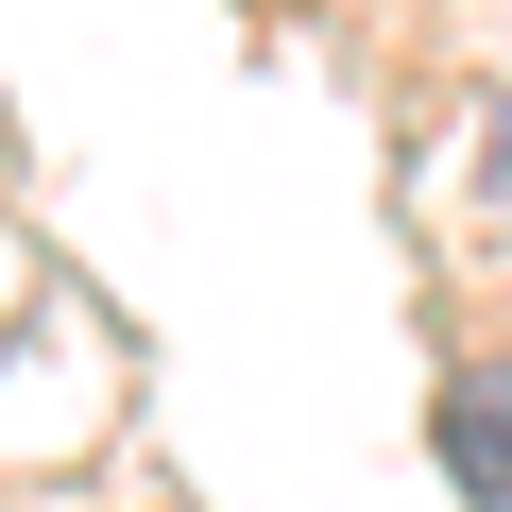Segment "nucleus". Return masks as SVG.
<instances>
[{
  "mask_svg": "<svg viewBox=\"0 0 512 512\" xmlns=\"http://www.w3.org/2000/svg\"><path fill=\"white\" fill-rule=\"evenodd\" d=\"M444 461L478 512H512V359H444Z\"/></svg>",
  "mask_w": 512,
  "mask_h": 512,
  "instance_id": "f257e3e1",
  "label": "nucleus"
}]
</instances>
